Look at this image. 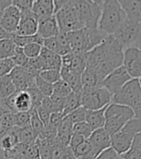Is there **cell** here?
<instances>
[{
    "label": "cell",
    "instance_id": "obj_1",
    "mask_svg": "<svg viewBox=\"0 0 141 159\" xmlns=\"http://www.w3.org/2000/svg\"><path fill=\"white\" fill-rule=\"evenodd\" d=\"M123 49L112 35L86 52V67L96 72L100 83L112 71L122 66Z\"/></svg>",
    "mask_w": 141,
    "mask_h": 159
},
{
    "label": "cell",
    "instance_id": "obj_2",
    "mask_svg": "<svg viewBox=\"0 0 141 159\" xmlns=\"http://www.w3.org/2000/svg\"><path fill=\"white\" fill-rule=\"evenodd\" d=\"M107 36L99 28H81L69 32L70 52L73 53H86L100 45Z\"/></svg>",
    "mask_w": 141,
    "mask_h": 159
},
{
    "label": "cell",
    "instance_id": "obj_3",
    "mask_svg": "<svg viewBox=\"0 0 141 159\" xmlns=\"http://www.w3.org/2000/svg\"><path fill=\"white\" fill-rule=\"evenodd\" d=\"M127 20L120 4L116 0H105L98 28L106 35H113Z\"/></svg>",
    "mask_w": 141,
    "mask_h": 159
},
{
    "label": "cell",
    "instance_id": "obj_4",
    "mask_svg": "<svg viewBox=\"0 0 141 159\" xmlns=\"http://www.w3.org/2000/svg\"><path fill=\"white\" fill-rule=\"evenodd\" d=\"M115 104L126 106L132 110L136 118L141 116V86L140 79H131L122 89L112 96Z\"/></svg>",
    "mask_w": 141,
    "mask_h": 159
},
{
    "label": "cell",
    "instance_id": "obj_5",
    "mask_svg": "<svg viewBox=\"0 0 141 159\" xmlns=\"http://www.w3.org/2000/svg\"><path fill=\"white\" fill-rule=\"evenodd\" d=\"M134 117H135V113L130 108L110 103L105 111V122L104 129L111 137Z\"/></svg>",
    "mask_w": 141,
    "mask_h": 159
},
{
    "label": "cell",
    "instance_id": "obj_6",
    "mask_svg": "<svg viewBox=\"0 0 141 159\" xmlns=\"http://www.w3.org/2000/svg\"><path fill=\"white\" fill-rule=\"evenodd\" d=\"M104 1L74 0V5L83 28H98Z\"/></svg>",
    "mask_w": 141,
    "mask_h": 159
},
{
    "label": "cell",
    "instance_id": "obj_7",
    "mask_svg": "<svg viewBox=\"0 0 141 159\" xmlns=\"http://www.w3.org/2000/svg\"><path fill=\"white\" fill-rule=\"evenodd\" d=\"M138 133H141V119L134 117L111 136V148L118 154H123L130 148Z\"/></svg>",
    "mask_w": 141,
    "mask_h": 159
},
{
    "label": "cell",
    "instance_id": "obj_8",
    "mask_svg": "<svg viewBox=\"0 0 141 159\" xmlns=\"http://www.w3.org/2000/svg\"><path fill=\"white\" fill-rule=\"evenodd\" d=\"M112 102V95L100 85L92 89H82L81 107L87 111H96L108 106Z\"/></svg>",
    "mask_w": 141,
    "mask_h": 159
},
{
    "label": "cell",
    "instance_id": "obj_9",
    "mask_svg": "<svg viewBox=\"0 0 141 159\" xmlns=\"http://www.w3.org/2000/svg\"><path fill=\"white\" fill-rule=\"evenodd\" d=\"M54 17L60 32L69 33L83 28L75 11L74 1L67 0L65 5L54 14Z\"/></svg>",
    "mask_w": 141,
    "mask_h": 159
},
{
    "label": "cell",
    "instance_id": "obj_10",
    "mask_svg": "<svg viewBox=\"0 0 141 159\" xmlns=\"http://www.w3.org/2000/svg\"><path fill=\"white\" fill-rule=\"evenodd\" d=\"M112 36L123 50L131 47L139 49L141 40V23L131 22L127 20Z\"/></svg>",
    "mask_w": 141,
    "mask_h": 159
},
{
    "label": "cell",
    "instance_id": "obj_11",
    "mask_svg": "<svg viewBox=\"0 0 141 159\" xmlns=\"http://www.w3.org/2000/svg\"><path fill=\"white\" fill-rule=\"evenodd\" d=\"M130 80L131 78L128 74L126 69L123 66H120L119 68L112 71L110 74H108L99 85L105 89L113 96Z\"/></svg>",
    "mask_w": 141,
    "mask_h": 159
},
{
    "label": "cell",
    "instance_id": "obj_12",
    "mask_svg": "<svg viewBox=\"0 0 141 159\" xmlns=\"http://www.w3.org/2000/svg\"><path fill=\"white\" fill-rule=\"evenodd\" d=\"M122 66L126 69L131 79H140L141 76V52L138 48H127L123 50Z\"/></svg>",
    "mask_w": 141,
    "mask_h": 159
},
{
    "label": "cell",
    "instance_id": "obj_13",
    "mask_svg": "<svg viewBox=\"0 0 141 159\" xmlns=\"http://www.w3.org/2000/svg\"><path fill=\"white\" fill-rule=\"evenodd\" d=\"M9 76L17 91H27L36 85L35 81L38 74L31 72L24 67L15 66Z\"/></svg>",
    "mask_w": 141,
    "mask_h": 159
},
{
    "label": "cell",
    "instance_id": "obj_14",
    "mask_svg": "<svg viewBox=\"0 0 141 159\" xmlns=\"http://www.w3.org/2000/svg\"><path fill=\"white\" fill-rule=\"evenodd\" d=\"M3 101L7 109L12 114L26 113L33 109L32 101L27 91H15L9 98Z\"/></svg>",
    "mask_w": 141,
    "mask_h": 159
},
{
    "label": "cell",
    "instance_id": "obj_15",
    "mask_svg": "<svg viewBox=\"0 0 141 159\" xmlns=\"http://www.w3.org/2000/svg\"><path fill=\"white\" fill-rule=\"evenodd\" d=\"M20 19V12L13 4L6 7L0 14V27L9 34H15Z\"/></svg>",
    "mask_w": 141,
    "mask_h": 159
},
{
    "label": "cell",
    "instance_id": "obj_16",
    "mask_svg": "<svg viewBox=\"0 0 141 159\" xmlns=\"http://www.w3.org/2000/svg\"><path fill=\"white\" fill-rule=\"evenodd\" d=\"M39 20L32 11L20 14L19 22L15 31V35L19 36H32L37 34Z\"/></svg>",
    "mask_w": 141,
    "mask_h": 159
},
{
    "label": "cell",
    "instance_id": "obj_17",
    "mask_svg": "<svg viewBox=\"0 0 141 159\" xmlns=\"http://www.w3.org/2000/svg\"><path fill=\"white\" fill-rule=\"evenodd\" d=\"M87 141L90 143L97 155H99L103 150L111 148V137L104 128L93 131Z\"/></svg>",
    "mask_w": 141,
    "mask_h": 159
},
{
    "label": "cell",
    "instance_id": "obj_18",
    "mask_svg": "<svg viewBox=\"0 0 141 159\" xmlns=\"http://www.w3.org/2000/svg\"><path fill=\"white\" fill-rule=\"evenodd\" d=\"M59 32V27L57 25L54 15L39 20L37 34L42 39L56 37Z\"/></svg>",
    "mask_w": 141,
    "mask_h": 159
},
{
    "label": "cell",
    "instance_id": "obj_19",
    "mask_svg": "<svg viewBox=\"0 0 141 159\" xmlns=\"http://www.w3.org/2000/svg\"><path fill=\"white\" fill-rule=\"evenodd\" d=\"M127 20L131 22H141V2L138 0H119Z\"/></svg>",
    "mask_w": 141,
    "mask_h": 159
},
{
    "label": "cell",
    "instance_id": "obj_20",
    "mask_svg": "<svg viewBox=\"0 0 141 159\" xmlns=\"http://www.w3.org/2000/svg\"><path fill=\"white\" fill-rule=\"evenodd\" d=\"M39 57H40L42 60L44 70H58V71H60V68H61V57L60 55L43 48L40 55H39Z\"/></svg>",
    "mask_w": 141,
    "mask_h": 159
},
{
    "label": "cell",
    "instance_id": "obj_21",
    "mask_svg": "<svg viewBox=\"0 0 141 159\" xmlns=\"http://www.w3.org/2000/svg\"><path fill=\"white\" fill-rule=\"evenodd\" d=\"M32 13L38 20L54 15L53 0H33Z\"/></svg>",
    "mask_w": 141,
    "mask_h": 159
},
{
    "label": "cell",
    "instance_id": "obj_22",
    "mask_svg": "<svg viewBox=\"0 0 141 159\" xmlns=\"http://www.w3.org/2000/svg\"><path fill=\"white\" fill-rule=\"evenodd\" d=\"M106 107L100 109V110H96V111H87V112H86L85 121L90 126L92 131H95V130L104 128L105 127V111Z\"/></svg>",
    "mask_w": 141,
    "mask_h": 159
},
{
    "label": "cell",
    "instance_id": "obj_23",
    "mask_svg": "<svg viewBox=\"0 0 141 159\" xmlns=\"http://www.w3.org/2000/svg\"><path fill=\"white\" fill-rule=\"evenodd\" d=\"M14 126L13 114L7 109L4 101L0 99V140L2 136Z\"/></svg>",
    "mask_w": 141,
    "mask_h": 159
},
{
    "label": "cell",
    "instance_id": "obj_24",
    "mask_svg": "<svg viewBox=\"0 0 141 159\" xmlns=\"http://www.w3.org/2000/svg\"><path fill=\"white\" fill-rule=\"evenodd\" d=\"M60 75H61V79L70 85L72 91L79 92L82 90L80 74L75 73L70 69L60 68Z\"/></svg>",
    "mask_w": 141,
    "mask_h": 159
},
{
    "label": "cell",
    "instance_id": "obj_25",
    "mask_svg": "<svg viewBox=\"0 0 141 159\" xmlns=\"http://www.w3.org/2000/svg\"><path fill=\"white\" fill-rule=\"evenodd\" d=\"M19 144V128L13 127L7 131L0 140V149L4 152H10Z\"/></svg>",
    "mask_w": 141,
    "mask_h": 159
},
{
    "label": "cell",
    "instance_id": "obj_26",
    "mask_svg": "<svg viewBox=\"0 0 141 159\" xmlns=\"http://www.w3.org/2000/svg\"><path fill=\"white\" fill-rule=\"evenodd\" d=\"M79 107H81V91H72L64 99V109L62 114L64 115V116H66Z\"/></svg>",
    "mask_w": 141,
    "mask_h": 159
},
{
    "label": "cell",
    "instance_id": "obj_27",
    "mask_svg": "<svg viewBox=\"0 0 141 159\" xmlns=\"http://www.w3.org/2000/svg\"><path fill=\"white\" fill-rule=\"evenodd\" d=\"M72 152L76 159H96L98 156L87 140L72 149Z\"/></svg>",
    "mask_w": 141,
    "mask_h": 159
},
{
    "label": "cell",
    "instance_id": "obj_28",
    "mask_svg": "<svg viewBox=\"0 0 141 159\" xmlns=\"http://www.w3.org/2000/svg\"><path fill=\"white\" fill-rule=\"evenodd\" d=\"M80 80L82 89H92V87H96L100 84V81L96 72L89 67H86L81 73Z\"/></svg>",
    "mask_w": 141,
    "mask_h": 159
},
{
    "label": "cell",
    "instance_id": "obj_29",
    "mask_svg": "<svg viewBox=\"0 0 141 159\" xmlns=\"http://www.w3.org/2000/svg\"><path fill=\"white\" fill-rule=\"evenodd\" d=\"M121 159H141V133L135 137L127 152L121 154Z\"/></svg>",
    "mask_w": 141,
    "mask_h": 159
},
{
    "label": "cell",
    "instance_id": "obj_30",
    "mask_svg": "<svg viewBox=\"0 0 141 159\" xmlns=\"http://www.w3.org/2000/svg\"><path fill=\"white\" fill-rule=\"evenodd\" d=\"M17 89L9 75L0 78V99L5 100L13 95Z\"/></svg>",
    "mask_w": 141,
    "mask_h": 159
},
{
    "label": "cell",
    "instance_id": "obj_31",
    "mask_svg": "<svg viewBox=\"0 0 141 159\" xmlns=\"http://www.w3.org/2000/svg\"><path fill=\"white\" fill-rule=\"evenodd\" d=\"M15 44L11 38L0 40V60L12 58L15 52Z\"/></svg>",
    "mask_w": 141,
    "mask_h": 159
},
{
    "label": "cell",
    "instance_id": "obj_32",
    "mask_svg": "<svg viewBox=\"0 0 141 159\" xmlns=\"http://www.w3.org/2000/svg\"><path fill=\"white\" fill-rule=\"evenodd\" d=\"M56 39V44H57V52L56 54L63 57L65 54H68L70 52V42L68 38V33L65 32H59L58 35L55 37Z\"/></svg>",
    "mask_w": 141,
    "mask_h": 159
},
{
    "label": "cell",
    "instance_id": "obj_33",
    "mask_svg": "<svg viewBox=\"0 0 141 159\" xmlns=\"http://www.w3.org/2000/svg\"><path fill=\"white\" fill-rule=\"evenodd\" d=\"M11 39L15 44V46L20 47V48H23L24 46L31 44V43H38L41 45L43 44V39L38 34H35L32 36H19L15 34H12Z\"/></svg>",
    "mask_w": 141,
    "mask_h": 159
},
{
    "label": "cell",
    "instance_id": "obj_34",
    "mask_svg": "<svg viewBox=\"0 0 141 159\" xmlns=\"http://www.w3.org/2000/svg\"><path fill=\"white\" fill-rule=\"evenodd\" d=\"M86 68V53H73L70 70L75 73L80 74Z\"/></svg>",
    "mask_w": 141,
    "mask_h": 159
},
{
    "label": "cell",
    "instance_id": "obj_35",
    "mask_svg": "<svg viewBox=\"0 0 141 159\" xmlns=\"http://www.w3.org/2000/svg\"><path fill=\"white\" fill-rule=\"evenodd\" d=\"M70 92H72V89H70V85L62 79L52 84V95L54 96L65 98Z\"/></svg>",
    "mask_w": 141,
    "mask_h": 159
},
{
    "label": "cell",
    "instance_id": "obj_36",
    "mask_svg": "<svg viewBox=\"0 0 141 159\" xmlns=\"http://www.w3.org/2000/svg\"><path fill=\"white\" fill-rule=\"evenodd\" d=\"M38 136L36 133L31 129V127H24V128H19V143L22 144H32L36 142Z\"/></svg>",
    "mask_w": 141,
    "mask_h": 159
},
{
    "label": "cell",
    "instance_id": "obj_37",
    "mask_svg": "<svg viewBox=\"0 0 141 159\" xmlns=\"http://www.w3.org/2000/svg\"><path fill=\"white\" fill-rule=\"evenodd\" d=\"M29 114H30V127H31V129L36 133L37 136H39V135H40L43 132V130L45 129V125L42 122L40 117H39L36 109L30 110Z\"/></svg>",
    "mask_w": 141,
    "mask_h": 159
},
{
    "label": "cell",
    "instance_id": "obj_38",
    "mask_svg": "<svg viewBox=\"0 0 141 159\" xmlns=\"http://www.w3.org/2000/svg\"><path fill=\"white\" fill-rule=\"evenodd\" d=\"M43 46L38 43H31L22 48V52L28 59H33L38 57L41 53Z\"/></svg>",
    "mask_w": 141,
    "mask_h": 159
},
{
    "label": "cell",
    "instance_id": "obj_39",
    "mask_svg": "<svg viewBox=\"0 0 141 159\" xmlns=\"http://www.w3.org/2000/svg\"><path fill=\"white\" fill-rule=\"evenodd\" d=\"M14 116V126L18 128H24L30 126V114L26 113H17L13 114Z\"/></svg>",
    "mask_w": 141,
    "mask_h": 159
},
{
    "label": "cell",
    "instance_id": "obj_40",
    "mask_svg": "<svg viewBox=\"0 0 141 159\" xmlns=\"http://www.w3.org/2000/svg\"><path fill=\"white\" fill-rule=\"evenodd\" d=\"M39 77H40L41 79H43L44 81H45L46 83L50 84H55L61 79L60 71H58V70H44V71H41V72L39 73Z\"/></svg>",
    "mask_w": 141,
    "mask_h": 159
},
{
    "label": "cell",
    "instance_id": "obj_41",
    "mask_svg": "<svg viewBox=\"0 0 141 159\" xmlns=\"http://www.w3.org/2000/svg\"><path fill=\"white\" fill-rule=\"evenodd\" d=\"M92 132H93L92 129L90 128V126L87 123H86V121L75 123L73 125L72 134L80 135V136H83L85 139H88Z\"/></svg>",
    "mask_w": 141,
    "mask_h": 159
},
{
    "label": "cell",
    "instance_id": "obj_42",
    "mask_svg": "<svg viewBox=\"0 0 141 159\" xmlns=\"http://www.w3.org/2000/svg\"><path fill=\"white\" fill-rule=\"evenodd\" d=\"M36 87L41 91V93L44 95L45 97H49L52 95V84L46 83L44 81L43 79L39 77V75L36 77V81H35Z\"/></svg>",
    "mask_w": 141,
    "mask_h": 159
},
{
    "label": "cell",
    "instance_id": "obj_43",
    "mask_svg": "<svg viewBox=\"0 0 141 159\" xmlns=\"http://www.w3.org/2000/svg\"><path fill=\"white\" fill-rule=\"evenodd\" d=\"M11 59L15 64V66H18V67H25L28 62V58L25 57L24 53L22 52V48L18 47V46L15 48L14 57Z\"/></svg>",
    "mask_w": 141,
    "mask_h": 159
},
{
    "label": "cell",
    "instance_id": "obj_44",
    "mask_svg": "<svg viewBox=\"0 0 141 159\" xmlns=\"http://www.w3.org/2000/svg\"><path fill=\"white\" fill-rule=\"evenodd\" d=\"M27 92L30 95L31 101H32V107H33V109H36L38 107H40L41 104H42L43 99L45 98V96L41 93V91L37 89L36 85L34 87H32V89H30L29 90H27Z\"/></svg>",
    "mask_w": 141,
    "mask_h": 159
},
{
    "label": "cell",
    "instance_id": "obj_45",
    "mask_svg": "<svg viewBox=\"0 0 141 159\" xmlns=\"http://www.w3.org/2000/svg\"><path fill=\"white\" fill-rule=\"evenodd\" d=\"M86 112H87V110H85L83 107H79L76 110L73 111L72 113H70L68 116L70 119V121L73 122V124L78 123V122H83L85 121V118H86Z\"/></svg>",
    "mask_w": 141,
    "mask_h": 159
},
{
    "label": "cell",
    "instance_id": "obj_46",
    "mask_svg": "<svg viewBox=\"0 0 141 159\" xmlns=\"http://www.w3.org/2000/svg\"><path fill=\"white\" fill-rule=\"evenodd\" d=\"M12 4L17 7L20 14L32 11L33 0H12Z\"/></svg>",
    "mask_w": 141,
    "mask_h": 159
},
{
    "label": "cell",
    "instance_id": "obj_47",
    "mask_svg": "<svg viewBox=\"0 0 141 159\" xmlns=\"http://www.w3.org/2000/svg\"><path fill=\"white\" fill-rule=\"evenodd\" d=\"M15 64L11 58L0 60V78L9 75L11 71L14 69Z\"/></svg>",
    "mask_w": 141,
    "mask_h": 159
},
{
    "label": "cell",
    "instance_id": "obj_48",
    "mask_svg": "<svg viewBox=\"0 0 141 159\" xmlns=\"http://www.w3.org/2000/svg\"><path fill=\"white\" fill-rule=\"evenodd\" d=\"M96 159H121V155L117 153L112 148H108L103 150Z\"/></svg>",
    "mask_w": 141,
    "mask_h": 159
},
{
    "label": "cell",
    "instance_id": "obj_49",
    "mask_svg": "<svg viewBox=\"0 0 141 159\" xmlns=\"http://www.w3.org/2000/svg\"><path fill=\"white\" fill-rule=\"evenodd\" d=\"M37 110V114L39 116V117H40V119L42 120V122L44 123L45 127L48 126L49 122V117H50V113L49 112V111H46L45 109H44L42 106L36 108Z\"/></svg>",
    "mask_w": 141,
    "mask_h": 159
},
{
    "label": "cell",
    "instance_id": "obj_50",
    "mask_svg": "<svg viewBox=\"0 0 141 159\" xmlns=\"http://www.w3.org/2000/svg\"><path fill=\"white\" fill-rule=\"evenodd\" d=\"M0 159H26L21 154L18 153L15 149H12L10 152H4L0 149Z\"/></svg>",
    "mask_w": 141,
    "mask_h": 159
},
{
    "label": "cell",
    "instance_id": "obj_51",
    "mask_svg": "<svg viewBox=\"0 0 141 159\" xmlns=\"http://www.w3.org/2000/svg\"><path fill=\"white\" fill-rule=\"evenodd\" d=\"M64 118V115L62 113H52L49 117V122L48 125L53 127V128L57 129L60 122L62 121V119Z\"/></svg>",
    "mask_w": 141,
    "mask_h": 159
},
{
    "label": "cell",
    "instance_id": "obj_52",
    "mask_svg": "<svg viewBox=\"0 0 141 159\" xmlns=\"http://www.w3.org/2000/svg\"><path fill=\"white\" fill-rule=\"evenodd\" d=\"M85 140H87V139H85L83 136H80V135L72 134V136H70V143H69V148L70 149H74L78 145H80L81 143H83Z\"/></svg>",
    "mask_w": 141,
    "mask_h": 159
},
{
    "label": "cell",
    "instance_id": "obj_53",
    "mask_svg": "<svg viewBox=\"0 0 141 159\" xmlns=\"http://www.w3.org/2000/svg\"><path fill=\"white\" fill-rule=\"evenodd\" d=\"M62 159H76V158L75 157V155H74V153L72 152V149H70L68 147L67 149H66V152H65V154H64V156H63V158H62Z\"/></svg>",
    "mask_w": 141,
    "mask_h": 159
},
{
    "label": "cell",
    "instance_id": "obj_54",
    "mask_svg": "<svg viewBox=\"0 0 141 159\" xmlns=\"http://www.w3.org/2000/svg\"><path fill=\"white\" fill-rule=\"evenodd\" d=\"M12 4V1L10 0H0V14L5 9L6 7L10 6Z\"/></svg>",
    "mask_w": 141,
    "mask_h": 159
},
{
    "label": "cell",
    "instance_id": "obj_55",
    "mask_svg": "<svg viewBox=\"0 0 141 159\" xmlns=\"http://www.w3.org/2000/svg\"><path fill=\"white\" fill-rule=\"evenodd\" d=\"M11 37H12V34H9L8 32H6L2 27H0V40L8 39V38H11Z\"/></svg>",
    "mask_w": 141,
    "mask_h": 159
},
{
    "label": "cell",
    "instance_id": "obj_56",
    "mask_svg": "<svg viewBox=\"0 0 141 159\" xmlns=\"http://www.w3.org/2000/svg\"><path fill=\"white\" fill-rule=\"evenodd\" d=\"M33 159H40V158H39V156H38V157H35V158H33Z\"/></svg>",
    "mask_w": 141,
    "mask_h": 159
}]
</instances>
